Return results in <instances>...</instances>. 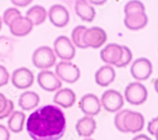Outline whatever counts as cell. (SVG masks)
Returning <instances> with one entry per match:
<instances>
[{"label": "cell", "mask_w": 158, "mask_h": 140, "mask_svg": "<svg viewBox=\"0 0 158 140\" xmlns=\"http://www.w3.org/2000/svg\"><path fill=\"white\" fill-rule=\"evenodd\" d=\"M25 120V114L21 111H15L11 114L8 121V126L10 131L18 133L23 130Z\"/></svg>", "instance_id": "603a6c76"}, {"label": "cell", "mask_w": 158, "mask_h": 140, "mask_svg": "<svg viewBox=\"0 0 158 140\" xmlns=\"http://www.w3.org/2000/svg\"><path fill=\"white\" fill-rule=\"evenodd\" d=\"M11 2L17 6H27L29 3H31V1H12Z\"/></svg>", "instance_id": "4dcf8cb0"}, {"label": "cell", "mask_w": 158, "mask_h": 140, "mask_svg": "<svg viewBox=\"0 0 158 140\" xmlns=\"http://www.w3.org/2000/svg\"><path fill=\"white\" fill-rule=\"evenodd\" d=\"M148 130L150 134L153 136L157 135L158 130V118H156L152 119L149 123L148 126Z\"/></svg>", "instance_id": "f1b7e54d"}, {"label": "cell", "mask_w": 158, "mask_h": 140, "mask_svg": "<svg viewBox=\"0 0 158 140\" xmlns=\"http://www.w3.org/2000/svg\"><path fill=\"white\" fill-rule=\"evenodd\" d=\"M10 32L15 36L23 37L29 34L33 27L31 22L22 15L16 18L9 25Z\"/></svg>", "instance_id": "2e32d148"}, {"label": "cell", "mask_w": 158, "mask_h": 140, "mask_svg": "<svg viewBox=\"0 0 158 140\" xmlns=\"http://www.w3.org/2000/svg\"><path fill=\"white\" fill-rule=\"evenodd\" d=\"M101 103L105 110L114 112L123 107L124 100L119 92L111 89L103 93L101 97Z\"/></svg>", "instance_id": "9c48e42d"}, {"label": "cell", "mask_w": 158, "mask_h": 140, "mask_svg": "<svg viewBox=\"0 0 158 140\" xmlns=\"http://www.w3.org/2000/svg\"><path fill=\"white\" fill-rule=\"evenodd\" d=\"M55 71L62 80L69 83L76 82L81 76L80 70L70 62H60L56 66Z\"/></svg>", "instance_id": "52a82bcc"}, {"label": "cell", "mask_w": 158, "mask_h": 140, "mask_svg": "<svg viewBox=\"0 0 158 140\" xmlns=\"http://www.w3.org/2000/svg\"><path fill=\"white\" fill-rule=\"evenodd\" d=\"M84 140H93V139H84Z\"/></svg>", "instance_id": "836d02e7"}, {"label": "cell", "mask_w": 158, "mask_h": 140, "mask_svg": "<svg viewBox=\"0 0 158 140\" xmlns=\"http://www.w3.org/2000/svg\"><path fill=\"white\" fill-rule=\"evenodd\" d=\"M82 111L86 115L94 116L100 112L101 105L98 97L94 94H88L84 95L79 103Z\"/></svg>", "instance_id": "9a60e30c"}, {"label": "cell", "mask_w": 158, "mask_h": 140, "mask_svg": "<svg viewBox=\"0 0 158 140\" xmlns=\"http://www.w3.org/2000/svg\"><path fill=\"white\" fill-rule=\"evenodd\" d=\"M75 128L80 136L89 137L94 133L96 122L93 118L85 116L77 121Z\"/></svg>", "instance_id": "d6986e66"}, {"label": "cell", "mask_w": 158, "mask_h": 140, "mask_svg": "<svg viewBox=\"0 0 158 140\" xmlns=\"http://www.w3.org/2000/svg\"><path fill=\"white\" fill-rule=\"evenodd\" d=\"M132 140H152L149 137H148L147 135L146 134H139L137 135L136 136H135Z\"/></svg>", "instance_id": "1f68e13d"}, {"label": "cell", "mask_w": 158, "mask_h": 140, "mask_svg": "<svg viewBox=\"0 0 158 140\" xmlns=\"http://www.w3.org/2000/svg\"><path fill=\"white\" fill-rule=\"evenodd\" d=\"M14 104L11 100L0 93V119H3L11 115L14 112Z\"/></svg>", "instance_id": "cb8c5ba5"}, {"label": "cell", "mask_w": 158, "mask_h": 140, "mask_svg": "<svg viewBox=\"0 0 158 140\" xmlns=\"http://www.w3.org/2000/svg\"><path fill=\"white\" fill-rule=\"evenodd\" d=\"M47 17L45 8L41 6L35 5L31 7L26 13V18H28L32 25H38L43 23Z\"/></svg>", "instance_id": "7402d4cb"}, {"label": "cell", "mask_w": 158, "mask_h": 140, "mask_svg": "<svg viewBox=\"0 0 158 140\" xmlns=\"http://www.w3.org/2000/svg\"><path fill=\"white\" fill-rule=\"evenodd\" d=\"M114 125L122 133H135L143 130L144 118L139 112L126 109L115 116Z\"/></svg>", "instance_id": "277c9868"}, {"label": "cell", "mask_w": 158, "mask_h": 140, "mask_svg": "<svg viewBox=\"0 0 158 140\" xmlns=\"http://www.w3.org/2000/svg\"><path fill=\"white\" fill-rule=\"evenodd\" d=\"M87 28L83 25H78L76 27L72 32V38L74 44L79 48L86 49L87 47L84 43L83 37L85 31Z\"/></svg>", "instance_id": "d4e9b609"}, {"label": "cell", "mask_w": 158, "mask_h": 140, "mask_svg": "<svg viewBox=\"0 0 158 140\" xmlns=\"http://www.w3.org/2000/svg\"><path fill=\"white\" fill-rule=\"evenodd\" d=\"M37 82L43 90L54 92L60 89L62 83L55 73L50 71H42L37 75Z\"/></svg>", "instance_id": "5bb4252c"}, {"label": "cell", "mask_w": 158, "mask_h": 140, "mask_svg": "<svg viewBox=\"0 0 158 140\" xmlns=\"http://www.w3.org/2000/svg\"><path fill=\"white\" fill-rule=\"evenodd\" d=\"M50 22L57 27H63L67 25L70 20L69 12L61 5H52L49 10Z\"/></svg>", "instance_id": "4fadbf2b"}, {"label": "cell", "mask_w": 158, "mask_h": 140, "mask_svg": "<svg viewBox=\"0 0 158 140\" xmlns=\"http://www.w3.org/2000/svg\"><path fill=\"white\" fill-rule=\"evenodd\" d=\"M40 98L37 94L32 91H27L22 94L19 97V105L22 110H31L36 107Z\"/></svg>", "instance_id": "44dd1931"}, {"label": "cell", "mask_w": 158, "mask_h": 140, "mask_svg": "<svg viewBox=\"0 0 158 140\" xmlns=\"http://www.w3.org/2000/svg\"><path fill=\"white\" fill-rule=\"evenodd\" d=\"M2 20H1V18H0V30H1V29H2Z\"/></svg>", "instance_id": "d6a6232c"}, {"label": "cell", "mask_w": 158, "mask_h": 140, "mask_svg": "<svg viewBox=\"0 0 158 140\" xmlns=\"http://www.w3.org/2000/svg\"><path fill=\"white\" fill-rule=\"evenodd\" d=\"M75 10L77 15L83 21L93 22L96 16L95 9L90 5L87 1L80 0L76 2Z\"/></svg>", "instance_id": "ac0fdd59"}, {"label": "cell", "mask_w": 158, "mask_h": 140, "mask_svg": "<svg viewBox=\"0 0 158 140\" xmlns=\"http://www.w3.org/2000/svg\"><path fill=\"white\" fill-rule=\"evenodd\" d=\"M55 51L61 59L71 60L75 55V48L67 37L61 35L54 42Z\"/></svg>", "instance_id": "8fae6325"}, {"label": "cell", "mask_w": 158, "mask_h": 140, "mask_svg": "<svg viewBox=\"0 0 158 140\" xmlns=\"http://www.w3.org/2000/svg\"><path fill=\"white\" fill-rule=\"evenodd\" d=\"M26 128L33 140H59L66 130L64 114L55 106L41 107L29 116Z\"/></svg>", "instance_id": "6da1fadb"}, {"label": "cell", "mask_w": 158, "mask_h": 140, "mask_svg": "<svg viewBox=\"0 0 158 140\" xmlns=\"http://www.w3.org/2000/svg\"><path fill=\"white\" fill-rule=\"evenodd\" d=\"M11 50V44L6 37H0V58L6 56Z\"/></svg>", "instance_id": "4316f807"}, {"label": "cell", "mask_w": 158, "mask_h": 140, "mask_svg": "<svg viewBox=\"0 0 158 140\" xmlns=\"http://www.w3.org/2000/svg\"><path fill=\"white\" fill-rule=\"evenodd\" d=\"M125 18L124 23L130 30H138L143 29L148 22V17L145 13V6L139 1H130L124 8Z\"/></svg>", "instance_id": "3957f363"}, {"label": "cell", "mask_w": 158, "mask_h": 140, "mask_svg": "<svg viewBox=\"0 0 158 140\" xmlns=\"http://www.w3.org/2000/svg\"><path fill=\"white\" fill-rule=\"evenodd\" d=\"M34 80V76L32 72L27 68H20L13 72L12 83L19 89L22 90L31 86Z\"/></svg>", "instance_id": "7c38bea8"}, {"label": "cell", "mask_w": 158, "mask_h": 140, "mask_svg": "<svg viewBox=\"0 0 158 140\" xmlns=\"http://www.w3.org/2000/svg\"><path fill=\"white\" fill-rule=\"evenodd\" d=\"M152 72V63L148 59L145 58L135 59L130 68L131 75L137 80H148Z\"/></svg>", "instance_id": "30bf717a"}, {"label": "cell", "mask_w": 158, "mask_h": 140, "mask_svg": "<svg viewBox=\"0 0 158 140\" xmlns=\"http://www.w3.org/2000/svg\"><path fill=\"white\" fill-rule=\"evenodd\" d=\"M76 101V95L73 91L66 88L59 90L55 95L53 102L63 108H69L73 106Z\"/></svg>", "instance_id": "e0dca14e"}, {"label": "cell", "mask_w": 158, "mask_h": 140, "mask_svg": "<svg viewBox=\"0 0 158 140\" xmlns=\"http://www.w3.org/2000/svg\"><path fill=\"white\" fill-rule=\"evenodd\" d=\"M107 40V34L102 29L93 27L87 29L84 32L83 41L85 46L94 49L101 47Z\"/></svg>", "instance_id": "ba28073f"}, {"label": "cell", "mask_w": 158, "mask_h": 140, "mask_svg": "<svg viewBox=\"0 0 158 140\" xmlns=\"http://www.w3.org/2000/svg\"><path fill=\"white\" fill-rule=\"evenodd\" d=\"M116 76L114 70L110 66L106 65L100 68L95 74V80L98 85L108 86L111 83Z\"/></svg>", "instance_id": "ffe728a7"}, {"label": "cell", "mask_w": 158, "mask_h": 140, "mask_svg": "<svg viewBox=\"0 0 158 140\" xmlns=\"http://www.w3.org/2000/svg\"><path fill=\"white\" fill-rule=\"evenodd\" d=\"M10 134L8 129L2 124H0V140H10Z\"/></svg>", "instance_id": "f546056e"}, {"label": "cell", "mask_w": 158, "mask_h": 140, "mask_svg": "<svg viewBox=\"0 0 158 140\" xmlns=\"http://www.w3.org/2000/svg\"><path fill=\"white\" fill-rule=\"evenodd\" d=\"M148 95V93L146 86L139 82L130 83L125 90V98L131 105L142 104L147 100Z\"/></svg>", "instance_id": "8992f818"}, {"label": "cell", "mask_w": 158, "mask_h": 140, "mask_svg": "<svg viewBox=\"0 0 158 140\" xmlns=\"http://www.w3.org/2000/svg\"><path fill=\"white\" fill-rule=\"evenodd\" d=\"M10 74L6 69L2 65H0V86L6 85L9 81Z\"/></svg>", "instance_id": "83f0119b"}, {"label": "cell", "mask_w": 158, "mask_h": 140, "mask_svg": "<svg viewBox=\"0 0 158 140\" xmlns=\"http://www.w3.org/2000/svg\"><path fill=\"white\" fill-rule=\"evenodd\" d=\"M56 58L52 49L48 46L37 48L33 53L32 62L34 65L41 70L48 69L54 66Z\"/></svg>", "instance_id": "5b68a950"}, {"label": "cell", "mask_w": 158, "mask_h": 140, "mask_svg": "<svg viewBox=\"0 0 158 140\" xmlns=\"http://www.w3.org/2000/svg\"><path fill=\"white\" fill-rule=\"evenodd\" d=\"M100 56L106 63L122 68L129 64L132 59V53L127 46L109 44L101 50Z\"/></svg>", "instance_id": "7a4b0ae2"}, {"label": "cell", "mask_w": 158, "mask_h": 140, "mask_svg": "<svg viewBox=\"0 0 158 140\" xmlns=\"http://www.w3.org/2000/svg\"><path fill=\"white\" fill-rule=\"evenodd\" d=\"M20 16H21V13L19 10L15 8H10L5 10L3 14L4 23L9 26L13 21Z\"/></svg>", "instance_id": "484cf974"}]
</instances>
